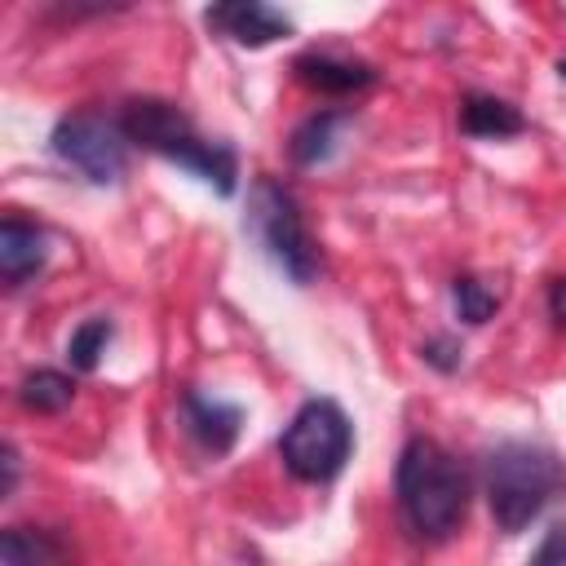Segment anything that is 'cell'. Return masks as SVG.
Segmentation results:
<instances>
[{"label":"cell","mask_w":566,"mask_h":566,"mask_svg":"<svg viewBox=\"0 0 566 566\" xmlns=\"http://www.w3.org/2000/svg\"><path fill=\"white\" fill-rule=\"evenodd\" d=\"M248 226L261 239V248L270 252V261L292 279V283H310L318 274V248L305 230V217L296 208V195L274 181V177H256L252 186V203H248Z\"/></svg>","instance_id":"5"},{"label":"cell","mask_w":566,"mask_h":566,"mask_svg":"<svg viewBox=\"0 0 566 566\" xmlns=\"http://www.w3.org/2000/svg\"><path fill=\"white\" fill-rule=\"evenodd\" d=\"M557 75H562V80H566V57H562V62H557Z\"/></svg>","instance_id":"21"},{"label":"cell","mask_w":566,"mask_h":566,"mask_svg":"<svg viewBox=\"0 0 566 566\" xmlns=\"http://www.w3.org/2000/svg\"><path fill=\"white\" fill-rule=\"evenodd\" d=\"M203 22L212 31H221L226 40L234 44H248V49H261V44H274L283 35H292V22L270 9V4H256V0H230V4H212L203 13Z\"/></svg>","instance_id":"7"},{"label":"cell","mask_w":566,"mask_h":566,"mask_svg":"<svg viewBox=\"0 0 566 566\" xmlns=\"http://www.w3.org/2000/svg\"><path fill=\"white\" fill-rule=\"evenodd\" d=\"M119 128L133 146L155 150L181 168H190L195 177H203L217 195H234L239 186V159L226 142H208L195 133L190 115L164 97H133L119 111Z\"/></svg>","instance_id":"2"},{"label":"cell","mask_w":566,"mask_h":566,"mask_svg":"<svg viewBox=\"0 0 566 566\" xmlns=\"http://www.w3.org/2000/svg\"><path fill=\"white\" fill-rule=\"evenodd\" d=\"M111 336H115L111 318H84V323L71 332V340H66V363H71L75 371H93V367L102 363Z\"/></svg>","instance_id":"15"},{"label":"cell","mask_w":566,"mask_h":566,"mask_svg":"<svg viewBox=\"0 0 566 566\" xmlns=\"http://www.w3.org/2000/svg\"><path fill=\"white\" fill-rule=\"evenodd\" d=\"M0 469H4L0 495H13V486H18V451H13V442H4V447H0Z\"/></svg>","instance_id":"20"},{"label":"cell","mask_w":566,"mask_h":566,"mask_svg":"<svg viewBox=\"0 0 566 566\" xmlns=\"http://www.w3.org/2000/svg\"><path fill=\"white\" fill-rule=\"evenodd\" d=\"M562 486H566V469L544 447L500 442L486 455V504L504 535L526 531Z\"/></svg>","instance_id":"3"},{"label":"cell","mask_w":566,"mask_h":566,"mask_svg":"<svg viewBox=\"0 0 566 566\" xmlns=\"http://www.w3.org/2000/svg\"><path fill=\"white\" fill-rule=\"evenodd\" d=\"M398 504L420 539H447L469 509V473L433 438H411L398 455Z\"/></svg>","instance_id":"1"},{"label":"cell","mask_w":566,"mask_h":566,"mask_svg":"<svg viewBox=\"0 0 566 566\" xmlns=\"http://www.w3.org/2000/svg\"><path fill=\"white\" fill-rule=\"evenodd\" d=\"M420 354H424V363H433L438 371H455V367H460V345H455L451 336H429V340L420 345Z\"/></svg>","instance_id":"18"},{"label":"cell","mask_w":566,"mask_h":566,"mask_svg":"<svg viewBox=\"0 0 566 566\" xmlns=\"http://www.w3.org/2000/svg\"><path fill=\"white\" fill-rule=\"evenodd\" d=\"M548 318H553L557 327H566V274L548 283Z\"/></svg>","instance_id":"19"},{"label":"cell","mask_w":566,"mask_h":566,"mask_svg":"<svg viewBox=\"0 0 566 566\" xmlns=\"http://www.w3.org/2000/svg\"><path fill=\"white\" fill-rule=\"evenodd\" d=\"M181 407H186V424H190V433L199 438L203 451L226 455V451L234 447L239 424H243V411H239L234 402L208 398V394H199V389H186V394H181Z\"/></svg>","instance_id":"9"},{"label":"cell","mask_w":566,"mask_h":566,"mask_svg":"<svg viewBox=\"0 0 566 566\" xmlns=\"http://www.w3.org/2000/svg\"><path fill=\"white\" fill-rule=\"evenodd\" d=\"M71 398H75L71 376H62V371H53V367H35V371H27L22 385H18V402H22L27 411H40V416L66 411Z\"/></svg>","instance_id":"14"},{"label":"cell","mask_w":566,"mask_h":566,"mask_svg":"<svg viewBox=\"0 0 566 566\" xmlns=\"http://www.w3.org/2000/svg\"><path fill=\"white\" fill-rule=\"evenodd\" d=\"M292 75L314 88V93H327V97H349L358 88H367L376 80V71L358 57H345V53H327V49H310L292 62Z\"/></svg>","instance_id":"8"},{"label":"cell","mask_w":566,"mask_h":566,"mask_svg":"<svg viewBox=\"0 0 566 566\" xmlns=\"http://www.w3.org/2000/svg\"><path fill=\"white\" fill-rule=\"evenodd\" d=\"M49 256V243H44V230L22 221V217H4L0 221V274L4 283H27L31 274H40Z\"/></svg>","instance_id":"10"},{"label":"cell","mask_w":566,"mask_h":566,"mask_svg":"<svg viewBox=\"0 0 566 566\" xmlns=\"http://www.w3.org/2000/svg\"><path fill=\"white\" fill-rule=\"evenodd\" d=\"M526 566H566V522H553Z\"/></svg>","instance_id":"17"},{"label":"cell","mask_w":566,"mask_h":566,"mask_svg":"<svg viewBox=\"0 0 566 566\" xmlns=\"http://www.w3.org/2000/svg\"><path fill=\"white\" fill-rule=\"evenodd\" d=\"M460 128L469 137H486V142H500V137H517L526 128L522 111L504 97H491V93H469L460 102Z\"/></svg>","instance_id":"11"},{"label":"cell","mask_w":566,"mask_h":566,"mask_svg":"<svg viewBox=\"0 0 566 566\" xmlns=\"http://www.w3.org/2000/svg\"><path fill=\"white\" fill-rule=\"evenodd\" d=\"M0 566H66L62 539L31 526H9L0 535Z\"/></svg>","instance_id":"13"},{"label":"cell","mask_w":566,"mask_h":566,"mask_svg":"<svg viewBox=\"0 0 566 566\" xmlns=\"http://www.w3.org/2000/svg\"><path fill=\"white\" fill-rule=\"evenodd\" d=\"M345 124H349L345 111H314V115L301 119L296 133H292V159H296L301 168H314V164L332 159V150H336V133H340Z\"/></svg>","instance_id":"12"},{"label":"cell","mask_w":566,"mask_h":566,"mask_svg":"<svg viewBox=\"0 0 566 566\" xmlns=\"http://www.w3.org/2000/svg\"><path fill=\"white\" fill-rule=\"evenodd\" d=\"M354 451V424L332 398H305L279 438V455L301 482H332Z\"/></svg>","instance_id":"4"},{"label":"cell","mask_w":566,"mask_h":566,"mask_svg":"<svg viewBox=\"0 0 566 566\" xmlns=\"http://www.w3.org/2000/svg\"><path fill=\"white\" fill-rule=\"evenodd\" d=\"M49 146L66 168H75L93 186H115L124 177V168H128V137H124L119 119H106L97 111L62 115L53 124Z\"/></svg>","instance_id":"6"},{"label":"cell","mask_w":566,"mask_h":566,"mask_svg":"<svg viewBox=\"0 0 566 566\" xmlns=\"http://www.w3.org/2000/svg\"><path fill=\"white\" fill-rule=\"evenodd\" d=\"M451 301H455V314L464 318V323H486L495 310H500V292H491L482 279H473V274H460L455 283H451Z\"/></svg>","instance_id":"16"}]
</instances>
